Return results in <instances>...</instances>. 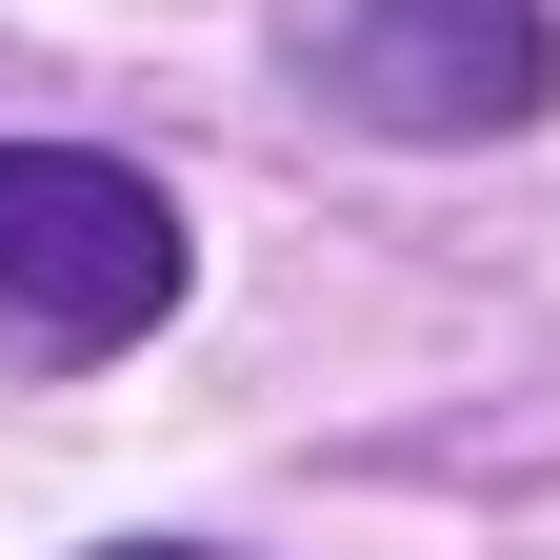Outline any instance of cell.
<instances>
[{"label": "cell", "mask_w": 560, "mask_h": 560, "mask_svg": "<svg viewBox=\"0 0 560 560\" xmlns=\"http://www.w3.org/2000/svg\"><path fill=\"white\" fill-rule=\"evenodd\" d=\"M140 320H180V200L101 140H0V340L101 361Z\"/></svg>", "instance_id": "cell-1"}, {"label": "cell", "mask_w": 560, "mask_h": 560, "mask_svg": "<svg viewBox=\"0 0 560 560\" xmlns=\"http://www.w3.org/2000/svg\"><path fill=\"white\" fill-rule=\"evenodd\" d=\"M320 81L361 101L381 140H521L560 101V21H540V0H340Z\"/></svg>", "instance_id": "cell-2"}, {"label": "cell", "mask_w": 560, "mask_h": 560, "mask_svg": "<svg viewBox=\"0 0 560 560\" xmlns=\"http://www.w3.org/2000/svg\"><path fill=\"white\" fill-rule=\"evenodd\" d=\"M101 560H200V540H101Z\"/></svg>", "instance_id": "cell-3"}]
</instances>
